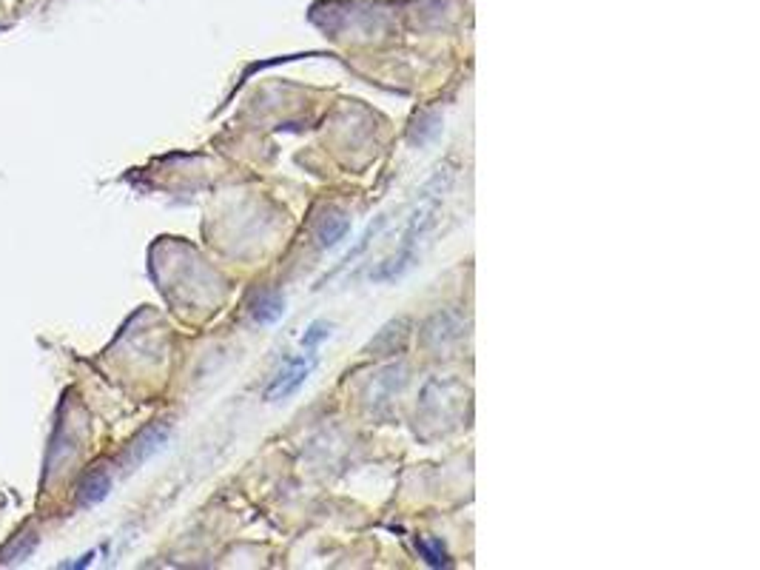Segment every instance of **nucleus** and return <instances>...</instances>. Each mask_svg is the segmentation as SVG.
<instances>
[{
  "label": "nucleus",
  "mask_w": 760,
  "mask_h": 570,
  "mask_svg": "<svg viewBox=\"0 0 760 570\" xmlns=\"http://www.w3.org/2000/svg\"><path fill=\"white\" fill-rule=\"evenodd\" d=\"M348 231H351V220L344 217V214H330L325 217V223L319 225L317 231V240L322 248H336L344 237H348Z\"/></svg>",
  "instance_id": "2"
},
{
  "label": "nucleus",
  "mask_w": 760,
  "mask_h": 570,
  "mask_svg": "<svg viewBox=\"0 0 760 570\" xmlns=\"http://www.w3.org/2000/svg\"><path fill=\"white\" fill-rule=\"evenodd\" d=\"M419 548L425 550V556H427L430 564H447V562H444V550H436V548H433L430 542H425V539L419 542Z\"/></svg>",
  "instance_id": "5"
},
{
  "label": "nucleus",
  "mask_w": 760,
  "mask_h": 570,
  "mask_svg": "<svg viewBox=\"0 0 760 570\" xmlns=\"http://www.w3.org/2000/svg\"><path fill=\"white\" fill-rule=\"evenodd\" d=\"M314 365H317L314 357H296V359H291L288 368H282L280 377H276L271 382V388L265 391V399L276 402V399H288L291 393H296L305 385V380L310 377V371H314Z\"/></svg>",
  "instance_id": "1"
},
{
  "label": "nucleus",
  "mask_w": 760,
  "mask_h": 570,
  "mask_svg": "<svg viewBox=\"0 0 760 570\" xmlns=\"http://www.w3.org/2000/svg\"><path fill=\"white\" fill-rule=\"evenodd\" d=\"M285 317V299L280 294H265L259 303L254 306V320L262 325H273L276 320Z\"/></svg>",
  "instance_id": "3"
},
{
  "label": "nucleus",
  "mask_w": 760,
  "mask_h": 570,
  "mask_svg": "<svg viewBox=\"0 0 760 570\" xmlns=\"http://www.w3.org/2000/svg\"><path fill=\"white\" fill-rule=\"evenodd\" d=\"M330 337V322H325V320H317L314 325H310L307 331H305V337H302V348H317L322 340H328Z\"/></svg>",
  "instance_id": "4"
}]
</instances>
